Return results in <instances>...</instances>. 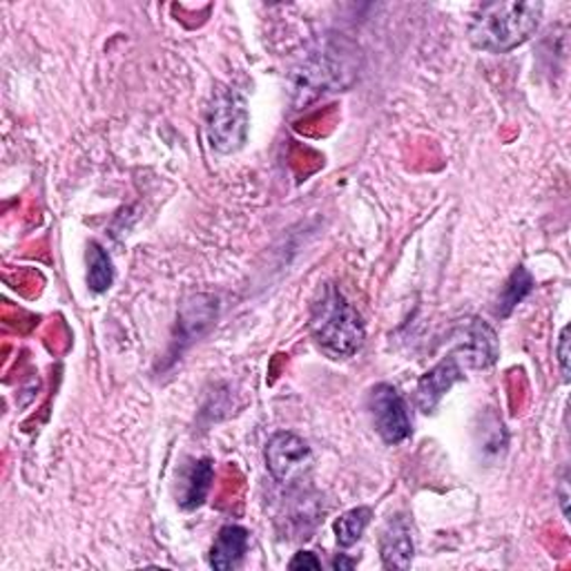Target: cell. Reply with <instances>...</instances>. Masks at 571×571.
<instances>
[{"label":"cell","instance_id":"cell-8","mask_svg":"<svg viewBox=\"0 0 571 571\" xmlns=\"http://www.w3.org/2000/svg\"><path fill=\"white\" fill-rule=\"evenodd\" d=\"M215 480V465L208 458L188 460L177 474V502L181 509L193 511L201 507L212 489Z\"/></svg>","mask_w":571,"mask_h":571},{"label":"cell","instance_id":"cell-3","mask_svg":"<svg viewBox=\"0 0 571 571\" xmlns=\"http://www.w3.org/2000/svg\"><path fill=\"white\" fill-rule=\"evenodd\" d=\"M250 127V114L246 98L235 90H219L212 96L206 116V132L210 146L221 153L230 155L243 148Z\"/></svg>","mask_w":571,"mask_h":571},{"label":"cell","instance_id":"cell-2","mask_svg":"<svg viewBox=\"0 0 571 571\" xmlns=\"http://www.w3.org/2000/svg\"><path fill=\"white\" fill-rule=\"evenodd\" d=\"M311 335L331 360H349L364 344V322L333 283H324L311 307Z\"/></svg>","mask_w":571,"mask_h":571},{"label":"cell","instance_id":"cell-12","mask_svg":"<svg viewBox=\"0 0 571 571\" xmlns=\"http://www.w3.org/2000/svg\"><path fill=\"white\" fill-rule=\"evenodd\" d=\"M114 281V263L112 257L98 246L90 243L87 248V283L94 293H105Z\"/></svg>","mask_w":571,"mask_h":571},{"label":"cell","instance_id":"cell-13","mask_svg":"<svg viewBox=\"0 0 571 571\" xmlns=\"http://www.w3.org/2000/svg\"><path fill=\"white\" fill-rule=\"evenodd\" d=\"M371 518H373V511L368 507H355V509L342 513L333 527L338 544L344 549L353 547L364 536Z\"/></svg>","mask_w":571,"mask_h":571},{"label":"cell","instance_id":"cell-5","mask_svg":"<svg viewBox=\"0 0 571 571\" xmlns=\"http://www.w3.org/2000/svg\"><path fill=\"white\" fill-rule=\"evenodd\" d=\"M368 411L375 432L386 445H399L411 436L408 406L395 386L377 384L368 393Z\"/></svg>","mask_w":571,"mask_h":571},{"label":"cell","instance_id":"cell-16","mask_svg":"<svg viewBox=\"0 0 571 571\" xmlns=\"http://www.w3.org/2000/svg\"><path fill=\"white\" fill-rule=\"evenodd\" d=\"M558 498H560V509H562L564 520H569V482H567V478H562V480H560Z\"/></svg>","mask_w":571,"mask_h":571},{"label":"cell","instance_id":"cell-17","mask_svg":"<svg viewBox=\"0 0 571 571\" xmlns=\"http://www.w3.org/2000/svg\"><path fill=\"white\" fill-rule=\"evenodd\" d=\"M331 567H333V569H340V571H344V569H353V567H355V560H351V558H346L344 553H340V556H335V558H333Z\"/></svg>","mask_w":571,"mask_h":571},{"label":"cell","instance_id":"cell-1","mask_svg":"<svg viewBox=\"0 0 571 571\" xmlns=\"http://www.w3.org/2000/svg\"><path fill=\"white\" fill-rule=\"evenodd\" d=\"M538 0H511V3L482 6L469 25L471 43L491 54H507L525 45L538 30L542 19Z\"/></svg>","mask_w":571,"mask_h":571},{"label":"cell","instance_id":"cell-9","mask_svg":"<svg viewBox=\"0 0 571 571\" xmlns=\"http://www.w3.org/2000/svg\"><path fill=\"white\" fill-rule=\"evenodd\" d=\"M415 544L411 525L404 516H395L386 522L380 536V556L386 569H408L413 562Z\"/></svg>","mask_w":571,"mask_h":571},{"label":"cell","instance_id":"cell-7","mask_svg":"<svg viewBox=\"0 0 571 571\" xmlns=\"http://www.w3.org/2000/svg\"><path fill=\"white\" fill-rule=\"evenodd\" d=\"M463 368L456 355L445 357L440 364H436L432 371L424 373L417 382V406L424 413H434L438 408V404L443 402V397L451 391V386L456 382H460Z\"/></svg>","mask_w":571,"mask_h":571},{"label":"cell","instance_id":"cell-6","mask_svg":"<svg viewBox=\"0 0 571 571\" xmlns=\"http://www.w3.org/2000/svg\"><path fill=\"white\" fill-rule=\"evenodd\" d=\"M458 353L465 355V362L474 368H487L496 364L500 355L496 331L482 320L467 322L458 335Z\"/></svg>","mask_w":571,"mask_h":571},{"label":"cell","instance_id":"cell-4","mask_svg":"<svg viewBox=\"0 0 571 571\" xmlns=\"http://www.w3.org/2000/svg\"><path fill=\"white\" fill-rule=\"evenodd\" d=\"M313 465V454L309 445L289 432L274 434L266 445V467L279 485L300 482Z\"/></svg>","mask_w":571,"mask_h":571},{"label":"cell","instance_id":"cell-14","mask_svg":"<svg viewBox=\"0 0 571 571\" xmlns=\"http://www.w3.org/2000/svg\"><path fill=\"white\" fill-rule=\"evenodd\" d=\"M558 364H560V373H562V380L569 382V326H564L560 331V340H558Z\"/></svg>","mask_w":571,"mask_h":571},{"label":"cell","instance_id":"cell-15","mask_svg":"<svg viewBox=\"0 0 571 571\" xmlns=\"http://www.w3.org/2000/svg\"><path fill=\"white\" fill-rule=\"evenodd\" d=\"M291 569H322V560L313 551H300L295 558L289 562Z\"/></svg>","mask_w":571,"mask_h":571},{"label":"cell","instance_id":"cell-11","mask_svg":"<svg viewBox=\"0 0 571 571\" xmlns=\"http://www.w3.org/2000/svg\"><path fill=\"white\" fill-rule=\"evenodd\" d=\"M533 286H536V281H533V274L527 270V268H522V266H518L513 272H511V277H509V281H507V286L502 289V293H500V300H498V309H496V313L500 315V318H509L511 315V311L533 291Z\"/></svg>","mask_w":571,"mask_h":571},{"label":"cell","instance_id":"cell-10","mask_svg":"<svg viewBox=\"0 0 571 571\" xmlns=\"http://www.w3.org/2000/svg\"><path fill=\"white\" fill-rule=\"evenodd\" d=\"M248 542H250L248 529H243L239 525L224 527L210 549V564L219 571L235 569L243 560V556L248 551Z\"/></svg>","mask_w":571,"mask_h":571}]
</instances>
